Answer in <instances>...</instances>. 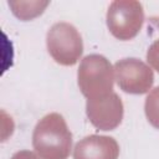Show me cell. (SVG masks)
<instances>
[{"mask_svg": "<svg viewBox=\"0 0 159 159\" xmlns=\"http://www.w3.org/2000/svg\"><path fill=\"white\" fill-rule=\"evenodd\" d=\"M32 147L41 159H67L72 149V133L60 113L42 117L32 133Z\"/></svg>", "mask_w": 159, "mask_h": 159, "instance_id": "cell-1", "label": "cell"}, {"mask_svg": "<svg viewBox=\"0 0 159 159\" xmlns=\"http://www.w3.org/2000/svg\"><path fill=\"white\" fill-rule=\"evenodd\" d=\"M77 80L78 87L87 99L104 97L113 92L114 68L104 56L92 53L81 61Z\"/></svg>", "mask_w": 159, "mask_h": 159, "instance_id": "cell-2", "label": "cell"}, {"mask_svg": "<svg viewBox=\"0 0 159 159\" xmlns=\"http://www.w3.org/2000/svg\"><path fill=\"white\" fill-rule=\"evenodd\" d=\"M46 45L51 57L60 65L77 63L83 52V41L78 30L70 22L53 24L46 35Z\"/></svg>", "mask_w": 159, "mask_h": 159, "instance_id": "cell-3", "label": "cell"}, {"mask_svg": "<svg viewBox=\"0 0 159 159\" xmlns=\"http://www.w3.org/2000/svg\"><path fill=\"white\" fill-rule=\"evenodd\" d=\"M107 26L118 40L127 41L138 35L144 22L143 5L135 0H116L107 11Z\"/></svg>", "mask_w": 159, "mask_h": 159, "instance_id": "cell-4", "label": "cell"}, {"mask_svg": "<svg viewBox=\"0 0 159 159\" xmlns=\"http://www.w3.org/2000/svg\"><path fill=\"white\" fill-rule=\"evenodd\" d=\"M114 80L125 93H147L154 83L153 70L138 58H123L114 65Z\"/></svg>", "mask_w": 159, "mask_h": 159, "instance_id": "cell-5", "label": "cell"}, {"mask_svg": "<svg viewBox=\"0 0 159 159\" xmlns=\"http://www.w3.org/2000/svg\"><path fill=\"white\" fill-rule=\"evenodd\" d=\"M86 113L89 122L101 130L117 128L123 119V103L120 97L112 92L104 97L87 99Z\"/></svg>", "mask_w": 159, "mask_h": 159, "instance_id": "cell-6", "label": "cell"}, {"mask_svg": "<svg viewBox=\"0 0 159 159\" xmlns=\"http://www.w3.org/2000/svg\"><path fill=\"white\" fill-rule=\"evenodd\" d=\"M119 145L112 137L87 135L73 148V159H118Z\"/></svg>", "mask_w": 159, "mask_h": 159, "instance_id": "cell-7", "label": "cell"}, {"mask_svg": "<svg viewBox=\"0 0 159 159\" xmlns=\"http://www.w3.org/2000/svg\"><path fill=\"white\" fill-rule=\"evenodd\" d=\"M15 16L21 20H31L41 15L48 1H9Z\"/></svg>", "mask_w": 159, "mask_h": 159, "instance_id": "cell-8", "label": "cell"}, {"mask_svg": "<svg viewBox=\"0 0 159 159\" xmlns=\"http://www.w3.org/2000/svg\"><path fill=\"white\" fill-rule=\"evenodd\" d=\"M144 112L148 122L157 129H159V86L153 88L144 103Z\"/></svg>", "mask_w": 159, "mask_h": 159, "instance_id": "cell-9", "label": "cell"}, {"mask_svg": "<svg viewBox=\"0 0 159 159\" xmlns=\"http://www.w3.org/2000/svg\"><path fill=\"white\" fill-rule=\"evenodd\" d=\"M147 61L148 63L159 72V40H155L147 51Z\"/></svg>", "mask_w": 159, "mask_h": 159, "instance_id": "cell-10", "label": "cell"}, {"mask_svg": "<svg viewBox=\"0 0 159 159\" xmlns=\"http://www.w3.org/2000/svg\"><path fill=\"white\" fill-rule=\"evenodd\" d=\"M11 159H41L36 153L30 152V150H20L17 153H15Z\"/></svg>", "mask_w": 159, "mask_h": 159, "instance_id": "cell-11", "label": "cell"}, {"mask_svg": "<svg viewBox=\"0 0 159 159\" xmlns=\"http://www.w3.org/2000/svg\"><path fill=\"white\" fill-rule=\"evenodd\" d=\"M149 21H150V24H152L153 26H155V27L159 30V16H152V17L149 19Z\"/></svg>", "mask_w": 159, "mask_h": 159, "instance_id": "cell-12", "label": "cell"}]
</instances>
